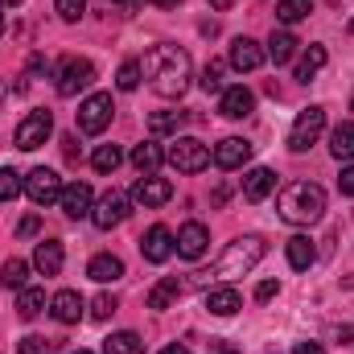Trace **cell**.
Instances as JSON below:
<instances>
[{
  "label": "cell",
  "instance_id": "obj_1",
  "mask_svg": "<svg viewBox=\"0 0 354 354\" xmlns=\"http://www.w3.org/2000/svg\"><path fill=\"white\" fill-rule=\"evenodd\" d=\"M140 71L149 75V87L157 91V95L177 99V95H185V87H189L194 62H189V54H185L181 46H153V50L145 54Z\"/></svg>",
  "mask_w": 354,
  "mask_h": 354
},
{
  "label": "cell",
  "instance_id": "obj_2",
  "mask_svg": "<svg viewBox=\"0 0 354 354\" xmlns=\"http://www.w3.org/2000/svg\"><path fill=\"white\" fill-rule=\"evenodd\" d=\"M276 210H280L284 223L309 227V223H317L326 214V189L317 181H288L280 189V198H276Z\"/></svg>",
  "mask_w": 354,
  "mask_h": 354
},
{
  "label": "cell",
  "instance_id": "obj_3",
  "mask_svg": "<svg viewBox=\"0 0 354 354\" xmlns=\"http://www.w3.org/2000/svg\"><path fill=\"white\" fill-rule=\"evenodd\" d=\"M264 239L260 235H243V239H235V243H227V252L214 260V276L218 280H235V276H248L252 268L264 260Z\"/></svg>",
  "mask_w": 354,
  "mask_h": 354
},
{
  "label": "cell",
  "instance_id": "obj_4",
  "mask_svg": "<svg viewBox=\"0 0 354 354\" xmlns=\"http://www.w3.org/2000/svg\"><path fill=\"white\" fill-rule=\"evenodd\" d=\"M165 161L174 165L177 174H202L210 165V149L202 140H194V136H177L174 145L165 149Z\"/></svg>",
  "mask_w": 354,
  "mask_h": 354
},
{
  "label": "cell",
  "instance_id": "obj_5",
  "mask_svg": "<svg viewBox=\"0 0 354 354\" xmlns=\"http://www.w3.org/2000/svg\"><path fill=\"white\" fill-rule=\"evenodd\" d=\"M111 115H115V103H111V95L95 91V95H87V99L79 103V132H87V136L107 132Z\"/></svg>",
  "mask_w": 354,
  "mask_h": 354
},
{
  "label": "cell",
  "instance_id": "obj_6",
  "mask_svg": "<svg viewBox=\"0 0 354 354\" xmlns=\"http://www.w3.org/2000/svg\"><path fill=\"white\" fill-rule=\"evenodd\" d=\"M322 132H326V111H322V107H305V111L297 115L292 132H288V149H292V153H305V149L317 145Z\"/></svg>",
  "mask_w": 354,
  "mask_h": 354
},
{
  "label": "cell",
  "instance_id": "obj_7",
  "mask_svg": "<svg viewBox=\"0 0 354 354\" xmlns=\"http://www.w3.org/2000/svg\"><path fill=\"white\" fill-rule=\"evenodd\" d=\"M95 83V66H91L87 58H62V66H58V95L62 99H75L79 91H87Z\"/></svg>",
  "mask_w": 354,
  "mask_h": 354
},
{
  "label": "cell",
  "instance_id": "obj_8",
  "mask_svg": "<svg viewBox=\"0 0 354 354\" xmlns=\"http://www.w3.org/2000/svg\"><path fill=\"white\" fill-rule=\"evenodd\" d=\"M50 132H54V115L50 111H29L21 124H17V149H25V153H33V149H41L46 140H50Z\"/></svg>",
  "mask_w": 354,
  "mask_h": 354
},
{
  "label": "cell",
  "instance_id": "obj_9",
  "mask_svg": "<svg viewBox=\"0 0 354 354\" xmlns=\"http://www.w3.org/2000/svg\"><path fill=\"white\" fill-rule=\"evenodd\" d=\"M128 194L124 189H107L95 206H91V223L99 227V231H111V227H120L124 218H128Z\"/></svg>",
  "mask_w": 354,
  "mask_h": 354
},
{
  "label": "cell",
  "instance_id": "obj_10",
  "mask_svg": "<svg viewBox=\"0 0 354 354\" xmlns=\"http://www.w3.org/2000/svg\"><path fill=\"white\" fill-rule=\"evenodd\" d=\"M25 194H29L33 206H54L62 198V177L54 174V169H46V165H37L25 177Z\"/></svg>",
  "mask_w": 354,
  "mask_h": 354
},
{
  "label": "cell",
  "instance_id": "obj_11",
  "mask_svg": "<svg viewBox=\"0 0 354 354\" xmlns=\"http://www.w3.org/2000/svg\"><path fill=\"white\" fill-rule=\"evenodd\" d=\"M140 252H145V260H149V264H165V260L177 252V235L165 227V223H157V227H149V231H145Z\"/></svg>",
  "mask_w": 354,
  "mask_h": 354
},
{
  "label": "cell",
  "instance_id": "obj_12",
  "mask_svg": "<svg viewBox=\"0 0 354 354\" xmlns=\"http://www.w3.org/2000/svg\"><path fill=\"white\" fill-rule=\"evenodd\" d=\"M136 206H165L169 198H174V185L165 181V177H153V174H145L136 185H132V194H128Z\"/></svg>",
  "mask_w": 354,
  "mask_h": 354
},
{
  "label": "cell",
  "instance_id": "obj_13",
  "mask_svg": "<svg viewBox=\"0 0 354 354\" xmlns=\"http://www.w3.org/2000/svg\"><path fill=\"white\" fill-rule=\"evenodd\" d=\"M58 206L66 210V218H91L95 194H91L87 181H71V185H62V198H58Z\"/></svg>",
  "mask_w": 354,
  "mask_h": 354
},
{
  "label": "cell",
  "instance_id": "obj_14",
  "mask_svg": "<svg viewBox=\"0 0 354 354\" xmlns=\"http://www.w3.org/2000/svg\"><path fill=\"white\" fill-rule=\"evenodd\" d=\"M248 157H252V145H248L243 136H227V140H218L214 153H210V161H214L218 169H239V165H248Z\"/></svg>",
  "mask_w": 354,
  "mask_h": 354
},
{
  "label": "cell",
  "instance_id": "obj_15",
  "mask_svg": "<svg viewBox=\"0 0 354 354\" xmlns=\"http://www.w3.org/2000/svg\"><path fill=\"white\" fill-rule=\"evenodd\" d=\"M206 243H210V231L202 223H185L177 231V256H185V260H202L206 256Z\"/></svg>",
  "mask_w": 354,
  "mask_h": 354
},
{
  "label": "cell",
  "instance_id": "obj_16",
  "mask_svg": "<svg viewBox=\"0 0 354 354\" xmlns=\"http://www.w3.org/2000/svg\"><path fill=\"white\" fill-rule=\"evenodd\" d=\"M252 107H256V95L243 87H227L223 91V99H218V111L227 115V120H243V115H252Z\"/></svg>",
  "mask_w": 354,
  "mask_h": 354
},
{
  "label": "cell",
  "instance_id": "obj_17",
  "mask_svg": "<svg viewBox=\"0 0 354 354\" xmlns=\"http://www.w3.org/2000/svg\"><path fill=\"white\" fill-rule=\"evenodd\" d=\"M83 297L75 292V288H62V292H54V301H50V313H54V322H62V326H75L79 317H83Z\"/></svg>",
  "mask_w": 354,
  "mask_h": 354
},
{
  "label": "cell",
  "instance_id": "obj_18",
  "mask_svg": "<svg viewBox=\"0 0 354 354\" xmlns=\"http://www.w3.org/2000/svg\"><path fill=\"white\" fill-rule=\"evenodd\" d=\"M268 194H276V174H272L268 165L248 169V174H243V198H248V202H264Z\"/></svg>",
  "mask_w": 354,
  "mask_h": 354
},
{
  "label": "cell",
  "instance_id": "obj_19",
  "mask_svg": "<svg viewBox=\"0 0 354 354\" xmlns=\"http://www.w3.org/2000/svg\"><path fill=\"white\" fill-rule=\"evenodd\" d=\"M231 66H235V71H260V66H264V50H260V41H252V37H235V41H231Z\"/></svg>",
  "mask_w": 354,
  "mask_h": 354
},
{
  "label": "cell",
  "instance_id": "obj_20",
  "mask_svg": "<svg viewBox=\"0 0 354 354\" xmlns=\"http://www.w3.org/2000/svg\"><path fill=\"white\" fill-rule=\"evenodd\" d=\"M62 264H66L62 243H58V239H41V243H37V252H33V268H37L41 276H58Z\"/></svg>",
  "mask_w": 354,
  "mask_h": 354
},
{
  "label": "cell",
  "instance_id": "obj_21",
  "mask_svg": "<svg viewBox=\"0 0 354 354\" xmlns=\"http://www.w3.org/2000/svg\"><path fill=\"white\" fill-rule=\"evenodd\" d=\"M239 305H243V301H239V292H235L231 284H218V288L206 292V309H210L214 317H235Z\"/></svg>",
  "mask_w": 354,
  "mask_h": 354
},
{
  "label": "cell",
  "instance_id": "obj_22",
  "mask_svg": "<svg viewBox=\"0 0 354 354\" xmlns=\"http://www.w3.org/2000/svg\"><path fill=\"white\" fill-rule=\"evenodd\" d=\"M87 276L95 280V284H111V280H120V276H124V260H120V256H111V252H99V256L87 264Z\"/></svg>",
  "mask_w": 354,
  "mask_h": 354
},
{
  "label": "cell",
  "instance_id": "obj_23",
  "mask_svg": "<svg viewBox=\"0 0 354 354\" xmlns=\"http://www.w3.org/2000/svg\"><path fill=\"white\" fill-rule=\"evenodd\" d=\"M284 256H288V264L297 268V272H305V268H313V260H317V248H313V239L292 235V239L284 243Z\"/></svg>",
  "mask_w": 354,
  "mask_h": 354
},
{
  "label": "cell",
  "instance_id": "obj_24",
  "mask_svg": "<svg viewBox=\"0 0 354 354\" xmlns=\"http://www.w3.org/2000/svg\"><path fill=\"white\" fill-rule=\"evenodd\" d=\"M177 297H181V280H177V276H165V280H157V284L149 288L145 301H149V309H169Z\"/></svg>",
  "mask_w": 354,
  "mask_h": 354
},
{
  "label": "cell",
  "instance_id": "obj_25",
  "mask_svg": "<svg viewBox=\"0 0 354 354\" xmlns=\"http://www.w3.org/2000/svg\"><path fill=\"white\" fill-rule=\"evenodd\" d=\"M292 54H297V37H292L288 29H276V33L268 37V58H272L276 66H284V62H292Z\"/></svg>",
  "mask_w": 354,
  "mask_h": 354
},
{
  "label": "cell",
  "instance_id": "obj_26",
  "mask_svg": "<svg viewBox=\"0 0 354 354\" xmlns=\"http://www.w3.org/2000/svg\"><path fill=\"white\" fill-rule=\"evenodd\" d=\"M161 161H165V153H161V145H153V140H145V145L132 149V165H136L140 174H157Z\"/></svg>",
  "mask_w": 354,
  "mask_h": 354
},
{
  "label": "cell",
  "instance_id": "obj_27",
  "mask_svg": "<svg viewBox=\"0 0 354 354\" xmlns=\"http://www.w3.org/2000/svg\"><path fill=\"white\" fill-rule=\"evenodd\" d=\"M330 153H334L338 161H351L354 157V120L338 124V128L330 132Z\"/></svg>",
  "mask_w": 354,
  "mask_h": 354
},
{
  "label": "cell",
  "instance_id": "obj_28",
  "mask_svg": "<svg viewBox=\"0 0 354 354\" xmlns=\"http://www.w3.org/2000/svg\"><path fill=\"white\" fill-rule=\"evenodd\" d=\"M326 62H330L326 46H309V50L301 54V62H297V79H301V83H309V79H313V75H317Z\"/></svg>",
  "mask_w": 354,
  "mask_h": 354
},
{
  "label": "cell",
  "instance_id": "obj_29",
  "mask_svg": "<svg viewBox=\"0 0 354 354\" xmlns=\"http://www.w3.org/2000/svg\"><path fill=\"white\" fill-rule=\"evenodd\" d=\"M103 354H145V342H140V334L120 330V334H111V338L103 342Z\"/></svg>",
  "mask_w": 354,
  "mask_h": 354
},
{
  "label": "cell",
  "instance_id": "obj_30",
  "mask_svg": "<svg viewBox=\"0 0 354 354\" xmlns=\"http://www.w3.org/2000/svg\"><path fill=\"white\" fill-rule=\"evenodd\" d=\"M120 161H124L120 145H99V149H95V157H91L95 174H115V169H120Z\"/></svg>",
  "mask_w": 354,
  "mask_h": 354
},
{
  "label": "cell",
  "instance_id": "obj_31",
  "mask_svg": "<svg viewBox=\"0 0 354 354\" xmlns=\"http://www.w3.org/2000/svg\"><path fill=\"white\" fill-rule=\"evenodd\" d=\"M41 309H46V292H41V288H29V284H25V288H21V297H17V313H21V317L29 322V317H37Z\"/></svg>",
  "mask_w": 354,
  "mask_h": 354
},
{
  "label": "cell",
  "instance_id": "obj_32",
  "mask_svg": "<svg viewBox=\"0 0 354 354\" xmlns=\"http://www.w3.org/2000/svg\"><path fill=\"white\" fill-rule=\"evenodd\" d=\"M181 124H185V111H157V115H149V132H153V136L177 132Z\"/></svg>",
  "mask_w": 354,
  "mask_h": 354
},
{
  "label": "cell",
  "instance_id": "obj_33",
  "mask_svg": "<svg viewBox=\"0 0 354 354\" xmlns=\"http://www.w3.org/2000/svg\"><path fill=\"white\" fill-rule=\"evenodd\" d=\"M25 280H29V264L25 260H8L0 268V284L4 288H25Z\"/></svg>",
  "mask_w": 354,
  "mask_h": 354
},
{
  "label": "cell",
  "instance_id": "obj_34",
  "mask_svg": "<svg viewBox=\"0 0 354 354\" xmlns=\"http://www.w3.org/2000/svg\"><path fill=\"white\" fill-rule=\"evenodd\" d=\"M276 17L284 25H297V21L309 17V0H276Z\"/></svg>",
  "mask_w": 354,
  "mask_h": 354
},
{
  "label": "cell",
  "instance_id": "obj_35",
  "mask_svg": "<svg viewBox=\"0 0 354 354\" xmlns=\"http://www.w3.org/2000/svg\"><path fill=\"white\" fill-rule=\"evenodd\" d=\"M21 189H25V181L17 169H0V202H17Z\"/></svg>",
  "mask_w": 354,
  "mask_h": 354
},
{
  "label": "cell",
  "instance_id": "obj_36",
  "mask_svg": "<svg viewBox=\"0 0 354 354\" xmlns=\"http://www.w3.org/2000/svg\"><path fill=\"white\" fill-rule=\"evenodd\" d=\"M140 75H145V71H140V62H124V66H120V75H115V87H120V91H136V87H140Z\"/></svg>",
  "mask_w": 354,
  "mask_h": 354
},
{
  "label": "cell",
  "instance_id": "obj_37",
  "mask_svg": "<svg viewBox=\"0 0 354 354\" xmlns=\"http://www.w3.org/2000/svg\"><path fill=\"white\" fill-rule=\"evenodd\" d=\"M111 313H115V297H107V292H99V297L91 301V317H95V322H107Z\"/></svg>",
  "mask_w": 354,
  "mask_h": 354
},
{
  "label": "cell",
  "instance_id": "obj_38",
  "mask_svg": "<svg viewBox=\"0 0 354 354\" xmlns=\"http://www.w3.org/2000/svg\"><path fill=\"white\" fill-rule=\"evenodd\" d=\"M202 91H218V95H223V62H210V66H206V71H202Z\"/></svg>",
  "mask_w": 354,
  "mask_h": 354
},
{
  "label": "cell",
  "instance_id": "obj_39",
  "mask_svg": "<svg viewBox=\"0 0 354 354\" xmlns=\"http://www.w3.org/2000/svg\"><path fill=\"white\" fill-rule=\"evenodd\" d=\"M54 8H58V17H62V21H79V17H83V8H87V0H54Z\"/></svg>",
  "mask_w": 354,
  "mask_h": 354
},
{
  "label": "cell",
  "instance_id": "obj_40",
  "mask_svg": "<svg viewBox=\"0 0 354 354\" xmlns=\"http://www.w3.org/2000/svg\"><path fill=\"white\" fill-rule=\"evenodd\" d=\"M54 346L50 338H37V334H29V338H21V346H17V354H46Z\"/></svg>",
  "mask_w": 354,
  "mask_h": 354
},
{
  "label": "cell",
  "instance_id": "obj_41",
  "mask_svg": "<svg viewBox=\"0 0 354 354\" xmlns=\"http://www.w3.org/2000/svg\"><path fill=\"white\" fill-rule=\"evenodd\" d=\"M276 292H280V284H276V280H260V284H256V301H272Z\"/></svg>",
  "mask_w": 354,
  "mask_h": 354
},
{
  "label": "cell",
  "instance_id": "obj_42",
  "mask_svg": "<svg viewBox=\"0 0 354 354\" xmlns=\"http://www.w3.org/2000/svg\"><path fill=\"white\" fill-rule=\"evenodd\" d=\"M338 189H342L346 198H354V165H346V169H342V177H338Z\"/></svg>",
  "mask_w": 354,
  "mask_h": 354
},
{
  "label": "cell",
  "instance_id": "obj_43",
  "mask_svg": "<svg viewBox=\"0 0 354 354\" xmlns=\"http://www.w3.org/2000/svg\"><path fill=\"white\" fill-rule=\"evenodd\" d=\"M37 227H41V223H37V214H29V218L17 227V235H25V239H29V235H37Z\"/></svg>",
  "mask_w": 354,
  "mask_h": 354
},
{
  "label": "cell",
  "instance_id": "obj_44",
  "mask_svg": "<svg viewBox=\"0 0 354 354\" xmlns=\"http://www.w3.org/2000/svg\"><path fill=\"white\" fill-rule=\"evenodd\" d=\"M292 354H326V351H322L317 342H297V351H292Z\"/></svg>",
  "mask_w": 354,
  "mask_h": 354
},
{
  "label": "cell",
  "instance_id": "obj_45",
  "mask_svg": "<svg viewBox=\"0 0 354 354\" xmlns=\"http://www.w3.org/2000/svg\"><path fill=\"white\" fill-rule=\"evenodd\" d=\"M157 8H177V4H185V0H153Z\"/></svg>",
  "mask_w": 354,
  "mask_h": 354
},
{
  "label": "cell",
  "instance_id": "obj_46",
  "mask_svg": "<svg viewBox=\"0 0 354 354\" xmlns=\"http://www.w3.org/2000/svg\"><path fill=\"white\" fill-rule=\"evenodd\" d=\"M161 354H189V351H185V346H165Z\"/></svg>",
  "mask_w": 354,
  "mask_h": 354
},
{
  "label": "cell",
  "instance_id": "obj_47",
  "mask_svg": "<svg viewBox=\"0 0 354 354\" xmlns=\"http://www.w3.org/2000/svg\"><path fill=\"white\" fill-rule=\"evenodd\" d=\"M338 338H354V326H346V330H338Z\"/></svg>",
  "mask_w": 354,
  "mask_h": 354
},
{
  "label": "cell",
  "instance_id": "obj_48",
  "mask_svg": "<svg viewBox=\"0 0 354 354\" xmlns=\"http://www.w3.org/2000/svg\"><path fill=\"white\" fill-rule=\"evenodd\" d=\"M0 4H8V8H17V4H21V0H0Z\"/></svg>",
  "mask_w": 354,
  "mask_h": 354
},
{
  "label": "cell",
  "instance_id": "obj_49",
  "mask_svg": "<svg viewBox=\"0 0 354 354\" xmlns=\"http://www.w3.org/2000/svg\"><path fill=\"white\" fill-rule=\"evenodd\" d=\"M0 33H4V12H0Z\"/></svg>",
  "mask_w": 354,
  "mask_h": 354
},
{
  "label": "cell",
  "instance_id": "obj_50",
  "mask_svg": "<svg viewBox=\"0 0 354 354\" xmlns=\"http://www.w3.org/2000/svg\"><path fill=\"white\" fill-rule=\"evenodd\" d=\"M351 111H354V95H351Z\"/></svg>",
  "mask_w": 354,
  "mask_h": 354
},
{
  "label": "cell",
  "instance_id": "obj_51",
  "mask_svg": "<svg viewBox=\"0 0 354 354\" xmlns=\"http://www.w3.org/2000/svg\"><path fill=\"white\" fill-rule=\"evenodd\" d=\"M75 354H91V351H75Z\"/></svg>",
  "mask_w": 354,
  "mask_h": 354
},
{
  "label": "cell",
  "instance_id": "obj_52",
  "mask_svg": "<svg viewBox=\"0 0 354 354\" xmlns=\"http://www.w3.org/2000/svg\"><path fill=\"white\" fill-rule=\"evenodd\" d=\"M351 33H354V21H351Z\"/></svg>",
  "mask_w": 354,
  "mask_h": 354
},
{
  "label": "cell",
  "instance_id": "obj_53",
  "mask_svg": "<svg viewBox=\"0 0 354 354\" xmlns=\"http://www.w3.org/2000/svg\"><path fill=\"white\" fill-rule=\"evenodd\" d=\"M107 4H115V0H107Z\"/></svg>",
  "mask_w": 354,
  "mask_h": 354
}]
</instances>
